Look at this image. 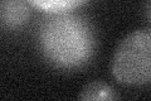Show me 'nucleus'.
Here are the masks:
<instances>
[{
    "label": "nucleus",
    "mask_w": 151,
    "mask_h": 101,
    "mask_svg": "<svg viewBox=\"0 0 151 101\" xmlns=\"http://www.w3.org/2000/svg\"><path fill=\"white\" fill-rule=\"evenodd\" d=\"M38 47L52 66L76 70L87 65L97 47L92 24L81 14L65 12L50 14L38 28Z\"/></svg>",
    "instance_id": "1"
},
{
    "label": "nucleus",
    "mask_w": 151,
    "mask_h": 101,
    "mask_svg": "<svg viewBox=\"0 0 151 101\" xmlns=\"http://www.w3.org/2000/svg\"><path fill=\"white\" fill-rule=\"evenodd\" d=\"M111 71L124 85L141 86L151 82V28L131 32L117 44Z\"/></svg>",
    "instance_id": "2"
},
{
    "label": "nucleus",
    "mask_w": 151,
    "mask_h": 101,
    "mask_svg": "<svg viewBox=\"0 0 151 101\" xmlns=\"http://www.w3.org/2000/svg\"><path fill=\"white\" fill-rule=\"evenodd\" d=\"M30 17V3L19 0H4L0 3V19L6 28L22 27Z\"/></svg>",
    "instance_id": "3"
},
{
    "label": "nucleus",
    "mask_w": 151,
    "mask_h": 101,
    "mask_svg": "<svg viewBox=\"0 0 151 101\" xmlns=\"http://www.w3.org/2000/svg\"><path fill=\"white\" fill-rule=\"evenodd\" d=\"M78 101H119V99L111 85L101 80H94L83 86Z\"/></svg>",
    "instance_id": "4"
},
{
    "label": "nucleus",
    "mask_w": 151,
    "mask_h": 101,
    "mask_svg": "<svg viewBox=\"0 0 151 101\" xmlns=\"http://www.w3.org/2000/svg\"><path fill=\"white\" fill-rule=\"evenodd\" d=\"M84 1H74V0H48V1H30V5L35 7L40 10H44L50 14H57V13H65V12H72L73 9L77 7H81Z\"/></svg>",
    "instance_id": "5"
},
{
    "label": "nucleus",
    "mask_w": 151,
    "mask_h": 101,
    "mask_svg": "<svg viewBox=\"0 0 151 101\" xmlns=\"http://www.w3.org/2000/svg\"><path fill=\"white\" fill-rule=\"evenodd\" d=\"M145 13H146V17L149 18V20L151 22V1H149L145 5Z\"/></svg>",
    "instance_id": "6"
}]
</instances>
